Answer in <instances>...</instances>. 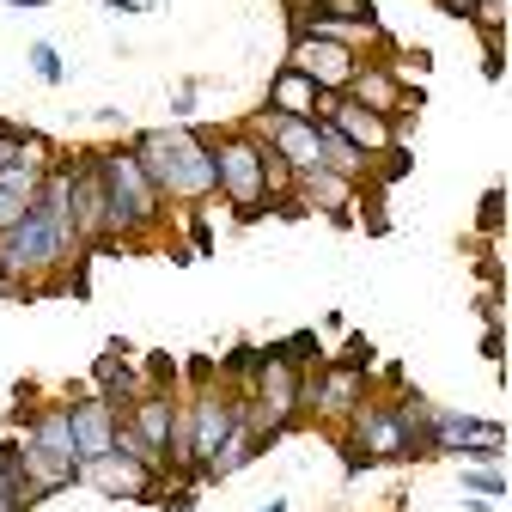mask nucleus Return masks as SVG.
Returning <instances> with one entry per match:
<instances>
[{
	"mask_svg": "<svg viewBox=\"0 0 512 512\" xmlns=\"http://www.w3.org/2000/svg\"><path fill=\"white\" fill-rule=\"evenodd\" d=\"M128 153L141 159V171L153 177L159 202H183L196 208L214 196V141L202 135L196 122H171V128H135L128 135Z\"/></svg>",
	"mask_w": 512,
	"mask_h": 512,
	"instance_id": "f257e3e1",
	"label": "nucleus"
},
{
	"mask_svg": "<svg viewBox=\"0 0 512 512\" xmlns=\"http://www.w3.org/2000/svg\"><path fill=\"white\" fill-rule=\"evenodd\" d=\"M98 177H104V196H110V238L122 250H141L165 226V202H159L153 177L141 171V159L128 147H98Z\"/></svg>",
	"mask_w": 512,
	"mask_h": 512,
	"instance_id": "f03ea898",
	"label": "nucleus"
},
{
	"mask_svg": "<svg viewBox=\"0 0 512 512\" xmlns=\"http://www.w3.org/2000/svg\"><path fill=\"white\" fill-rule=\"evenodd\" d=\"M336 452L348 464V476H366V464H415L409 452V433L391 409V397H360V409L336 427Z\"/></svg>",
	"mask_w": 512,
	"mask_h": 512,
	"instance_id": "7ed1b4c3",
	"label": "nucleus"
},
{
	"mask_svg": "<svg viewBox=\"0 0 512 512\" xmlns=\"http://www.w3.org/2000/svg\"><path fill=\"white\" fill-rule=\"evenodd\" d=\"M214 196H226V208L250 226L269 214V189H263V147L250 128H232L226 141H214Z\"/></svg>",
	"mask_w": 512,
	"mask_h": 512,
	"instance_id": "20e7f679",
	"label": "nucleus"
},
{
	"mask_svg": "<svg viewBox=\"0 0 512 512\" xmlns=\"http://www.w3.org/2000/svg\"><path fill=\"white\" fill-rule=\"evenodd\" d=\"M500 452H506V427H500V421L433 409V421H427V458H458V464H500Z\"/></svg>",
	"mask_w": 512,
	"mask_h": 512,
	"instance_id": "39448f33",
	"label": "nucleus"
},
{
	"mask_svg": "<svg viewBox=\"0 0 512 512\" xmlns=\"http://www.w3.org/2000/svg\"><path fill=\"white\" fill-rule=\"evenodd\" d=\"M287 68H299L317 92H348V80L366 68V61H360L354 43H330V37H305V31H293V43H287Z\"/></svg>",
	"mask_w": 512,
	"mask_h": 512,
	"instance_id": "423d86ee",
	"label": "nucleus"
},
{
	"mask_svg": "<svg viewBox=\"0 0 512 512\" xmlns=\"http://www.w3.org/2000/svg\"><path fill=\"white\" fill-rule=\"evenodd\" d=\"M250 403L275 433H287L299 421V366L281 360L275 348H263V366H256V378H250Z\"/></svg>",
	"mask_w": 512,
	"mask_h": 512,
	"instance_id": "0eeeda50",
	"label": "nucleus"
},
{
	"mask_svg": "<svg viewBox=\"0 0 512 512\" xmlns=\"http://www.w3.org/2000/svg\"><path fill=\"white\" fill-rule=\"evenodd\" d=\"M232 397H238V391H226V384H202V391L183 403V409H189V458H196V482H202V470L214 464L220 439H226V427H232Z\"/></svg>",
	"mask_w": 512,
	"mask_h": 512,
	"instance_id": "6e6552de",
	"label": "nucleus"
},
{
	"mask_svg": "<svg viewBox=\"0 0 512 512\" xmlns=\"http://www.w3.org/2000/svg\"><path fill=\"white\" fill-rule=\"evenodd\" d=\"M250 128L263 135L281 159H287V171L293 177H305V171H317V122H305V116H275V110H263V116H250Z\"/></svg>",
	"mask_w": 512,
	"mask_h": 512,
	"instance_id": "1a4fd4ad",
	"label": "nucleus"
},
{
	"mask_svg": "<svg viewBox=\"0 0 512 512\" xmlns=\"http://www.w3.org/2000/svg\"><path fill=\"white\" fill-rule=\"evenodd\" d=\"M74 482H86V488H98L110 500H153V470L135 464V458H122V452H104V458L80 464Z\"/></svg>",
	"mask_w": 512,
	"mask_h": 512,
	"instance_id": "9d476101",
	"label": "nucleus"
},
{
	"mask_svg": "<svg viewBox=\"0 0 512 512\" xmlns=\"http://www.w3.org/2000/svg\"><path fill=\"white\" fill-rule=\"evenodd\" d=\"M116 421H122V415H116V409H110L104 397H80V403H68V433H74V470L110 452V445H116Z\"/></svg>",
	"mask_w": 512,
	"mask_h": 512,
	"instance_id": "9b49d317",
	"label": "nucleus"
},
{
	"mask_svg": "<svg viewBox=\"0 0 512 512\" xmlns=\"http://www.w3.org/2000/svg\"><path fill=\"white\" fill-rule=\"evenodd\" d=\"M366 391H372V378L342 372V366H330V360H324V372H317V397H311V421L342 427V421L360 409V397H366Z\"/></svg>",
	"mask_w": 512,
	"mask_h": 512,
	"instance_id": "f8f14e48",
	"label": "nucleus"
},
{
	"mask_svg": "<svg viewBox=\"0 0 512 512\" xmlns=\"http://www.w3.org/2000/svg\"><path fill=\"white\" fill-rule=\"evenodd\" d=\"M92 384H98V397L122 415L128 403H135L141 391H147V378H141V366L135 360H128V348L122 342H110L104 354H98V366H92Z\"/></svg>",
	"mask_w": 512,
	"mask_h": 512,
	"instance_id": "ddd939ff",
	"label": "nucleus"
},
{
	"mask_svg": "<svg viewBox=\"0 0 512 512\" xmlns=\"http://www.w3.org/2000/svg\"><path fill=\"white\" fill-rule=\"evenodd\" d=\"M13 452H19V476L31 482V494H37V506L43 500H55V494H68L74 488V470L68 464H55L43 445L31 439V433H13Z\"/></svg>",
	"mask_w": 512,
	"mask_h": 512,
	"instance_id": "4468645a",
	"label": "nucleus"
},
{
	"mask_svg": "<svg viewBox=\"0 0 512 512\" xmlns=\"http://www.w3.org/2000/svg\"><path fill=\"white\" fill-rule=\"evenodd\" d=\"M342 98L360 104V110H372V116H397V110H415V104H421V92H403L384 68H360V74L348 80Z\"/></svg>",
	"mask_w": 512,
	"mask_h": 512,
	"instance_id": "2eb2a0df",
	"label": "nucleus"
},
{
	"mask_svg": "<svg viewBox=\"0 0 512 512\" xmlns=\"http://www.w3.org/2000/svg\"><path fill=\"white\" fill-rule=\"evenodd\" d=\"M269 110L275 116H317V86L299 74V68H287V61H281V68H275V80H269Z\"/></svg>",
	"mask_w": 512,
	"mask_h": 512,
	"instance_id": "dca6fc26",
	"label": "nucleus"
},
{
	"mask_svg": "<svg viewBox=\"0 0 512 512\" xmlns=\"http://www.w3.org/2000/svg\"><path fill=\"white\" fill-rule=\"evenodd\" d=\"M317 171H330V177H342V183H366V159L336 135L330 122H317Z\"/></svg>",
	"mask_w": 512,
	"mask_h": 512,
	"instance_id": "f3484780",
	"label": "nucleus"
},
{
	"mask_svg": "<svg viewBox=\"0 0 512 512\" xmlns=\"http://www.w3.org/2000/svg\"><path fill=\"white\" fill-rule=\"evenodd\" d=\"M31 506H37V494L19 476V452H13V439H7V445H0V512H31Z\"/></svg>",
	"mask_w": 512,
	"mask_h": 512,
	"instance_id": "a211bd4d",
	"label": "nucleus"
},
{
	"mask_svg": "<svg viewBox=\"0 0 512 512\" xmlns=\"http://www.w3.org/2000/svg\"><path fill=\"white\" fill-rule=\"evenodd\" d=\"M256 366H263V348H250V342H238L226 360H220V384L226 391H250V378H256Z\"/></svg>",
	"mask_w": 512,
	"mask_h": 512,
	"instance_id": "6ab92c4d",
	"label": "nucleus"
},
{
	"mask_svg": "<svg viewBox=\"0 0 512 512\" xmlns=\"http://www.w3.org/2000/svg\"><path fill=\"white\" fill-rule=\"evenodd\" d=\"M317 13H330V19H342V25H354V31H372L378 25V13H372V0H311Z\"/></svg>",
	"mask_w": 512,
	"mask_h": 512,
	"instance_id": "aec40b11",
	"label": "nucleus"
},
{
	"mask_svg": "<svg viewBox=\"0 0 512 512\" xmlns=\"http://www.w3.org/2000/svg\"><path fill=\"white\" fill-rule=\"evenodd\" d=\"M366 171H378V183H403L409 171H415V153H409V141H391V147H384Z\"/></svg>",
	"mask_w": 512,
	"mask_h": 512,
	"instance_id": "412c9836",
	"label": "nucleus"
},
{
	"mask_svg": "<svg viewBox=\"0 0 512 512\" xmlns=\"http://www.w3.org/2000/svg\"><path fill=\"white\" fill-rule=\"evenodd\" d=\"M464 494H482V500H500L506 494V470L500 464H464Z\"/></svg>",
	"mask_w": 512,
	"mask_h": 512,
	"instance_id": "4be33fe9",
	"label": "nucleus"
},
{
	"mask_svg": "<svg viewBox=\"0 0 512 512\" xmlns=\"http://www.w3.org/2000/svg\"><path fill=\"white\" fill-rule=\"evenodd\" d=\"M275 354L293 360V366H317V360H324V348H317V330H293L287 342H275Z\"/></svg>",
	"mask_w": 512,
	"mask_h": 512,
	"instance_id": "5701e85b",
	"label": "nucleus"
},
{
	"mask_svg": "<svg viewBox=\"0 0 512 512\" xmlns=\"http://www.w3.org/2000/svg\"><path fill=\"white\" fill-rule=\"evenodd\" d=\"M330 366H342V372H360V378H372V342H366V336H348V342H342V354H336Z\"/></svg>",
	"mask_w": 512,
	"mask_h": 512,
	"instance_id": "b1692460",
	"label": "nucleus"
},
{
	"mask_svg": "<svg viewBox=\"0 0 512 512\" xmlns=\"http://www.w3.org/2000/svg\"><path fill=\"white\" fill-rule=\"evenodd\" d=\"M31 74L43 80V86H61L68 74H61V55H55V43H31Z\"/></svg>",
	"mask_w": 512,
	"mask_h": 512,
	"instance_id": "393cba45",
	"label": "nucleus"
},
{
	"mask_svg": "<svg viewBox=\"0 0 512 512\" xmlns=\"http://www.w3.org/2000/svg\"><path fill=\"white\" fill-rule=\"evenodd\" d=\"M500 226H506V196H500V189H488V196H482V214H476V232L500 238Z\"/></svg>",
	"mask_w": 512,
	"mask_h": 512,
	"instance_id": "a878e982",
	"label": "nucleus"
},
{
	"mask_svg": "<svg viewBox=\"0 0 512 512\" xmlns=\"http://www.w3.org/2000/svg\"><path fill=\"white\" fill-rule=\"evenodd\" d=\"M189 244H196V250H214V226H208V214H196V208H189Z\"/></svg>",
	"mask_w": 512,
	"mask_h": 512,
	"instance_id": "bb28decb",
	"label": "nucleus"
},
{
	"mask_svg": "<svg viewBox=\"0 0 512 512\" xmlns=\"http://www.w3.org/2000/svg\"><path fill=\"white\" fill-rule=\"evenodd\" d=\"M25 208H31L25 196H13V189H0V232H7V226H13V220L25 214Z\"/></svg>",
	"mask_w": 512,
	"mask_h": 512,
	"instance_id": "cd10ccee",
	"label": "nucleus"
},
{
	"mask_svg": "<svg viewBox=\"0 0 512 512\" xmlns=\"http://www.w3.org/2000/svg\"><path fill=\"white\" fill-rule=\"evenodd\" d=\"M476 7H482V0H439V13H445V19H470Z\"/></svg>",
	"mask_w": 512,
	"mask_h": 512,
	"instance_id": "c85d7f7f",
	"label": "nucleus"
},
{
	"mask_svg": "<svg viewBox=\"0 0 512 512\" xmlns=\"http://www.w3.org/2000/svg\"><path fill=\"white\" fill-rule=\"evenodd\" d=\"M171 110H177V122H189V110H196V86H177V98H171Z\"/></svg>",
	"mask_w": 512,
	"mask_h": 512,
	"instance_id": "c756f323",
	"label": "nucleus"
},
{
	"mask_svg": "<svg viewBox=\"0 0 512 512\" xmlns=\"http://www.w3.org/2000/svg\"><path fill=\"white\" fill-rule=\"evenodd\" d=\"M482 354L500 366V360H506V336H500V330H488V336H482Z\"/></svg>",
	"mask_w": 512,
	"mask_h": 512,
	"instance_id": "7c9ffc66",
	"label": "nucleus"
},
{
	"mask_svg": "<svg viewBox=\"0 0 512 512\" xmlns=\"http://www.w3.org/2000/svg\"><path fill=\"white\" fill-rule=\"evenodd\" d=\"M165 506H171V512H196V488H183V494H171Z\"/></svg>",
	"mask_w": 512,
	"mask_h": 512,
	"instance_id": "2f4dec72",
	"label": "nucleus"
},
{
	"mask_svg": "<svg viewBox=\"0 0 512 512\" xmlns=\"http://www.w3.org/2000/svg\"><path fill=\"white\" fill-rule=\"evenodd\" d=\"M256 512H287V500H281V494H269V500H263V506H256Z\"/></svg>",
	"mask_w": 512,
	"mask_h": 512,
	"instance_id": "473e14b6",
	"label": "nucleus"
}]
</instances>
